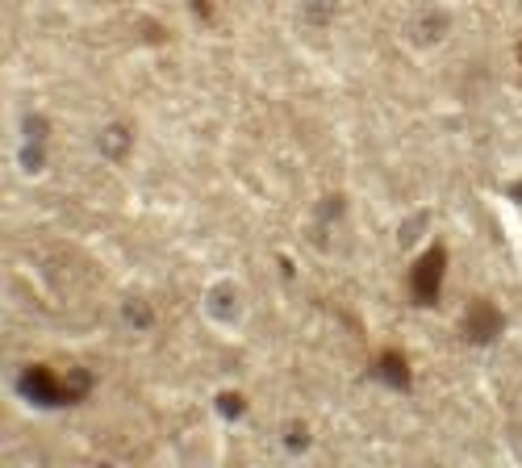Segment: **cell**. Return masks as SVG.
I'll list each match as a JSON object with an SVG mask.
<instances>
[{"label":"cell","mask_w":522,"mask_h":468,"mask_svg":"<svg viewBox=\"0 0 522 468\" xmlns=\"http://www.w3.org/2000/svg\"><path fill=\"white\" fill-rule=\"evenodd\" d=\"M88 372H71V377H55L51 368H42V364H34V368H26L21 372V381H17V389L30 397V402H38V406H67V402H80V397L88 393Z\"/></svg>","instance_id":"obj_1"},{"label":"cell","mask_w":522,"mask_h":468,"mask_svg":"<svg viewBox=\"0 0 522 468\" xmlns=\"http://www.w3.org/2000/svg\"><path fill=\"white\" fill-rule=\"evenodd\" d=\"M443 272H447V247H431L410 268V293L418 306H435V297L443 289Z\"/></svg>","instance_id":"obj_2"},{"label":"cell","mask_w":522,"mask_h":468,"mask_svg":"<svg viewBox=\"0 0 522 468\" xmlns=\"http://www.w3.org/2000/svg\"><path fill=\"white\" fill-rule=\"evenodd\" d=\"M464 331H468V339L489 343L493 335H502V314H497L485 297H477V301L468 306V314H464Z\"/></svg>","instance_id":"obj_3"},{"label":"cell","mask_w":522,"mask_h":468,"mask_svg":"<svg viewBox=\"0 0 522 468\" xmlns=\"http://www.w3.org/2000/svg\"><path fill=\"white\" fill-rule=\"evenodd\" d=\"M376 377L389 381L393 389H406V385H410V364H406V356H401V351H385V356L376 360Z\"/></svg>","instance_id":"obj_4"}]
</instances>
